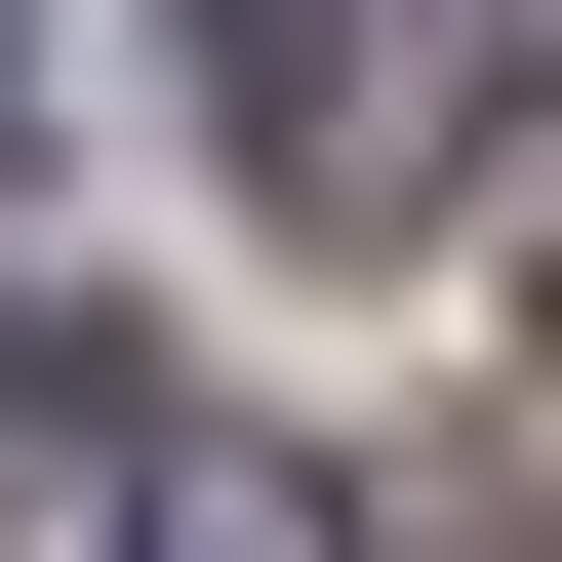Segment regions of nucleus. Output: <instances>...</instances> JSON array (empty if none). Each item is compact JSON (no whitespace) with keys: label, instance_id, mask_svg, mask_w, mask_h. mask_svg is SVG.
<instances>
[{"label":"nucleus","instance_id":"nucleus-2","mask_svg":"<svg viewBox=\"0 0 562 562\" xmlns=\"http://www.w3.org/2000/svg\"><path fill=\"white\" fill-rule=\"evenodd\" d=\"M121 562H362V522H322L281 442H161V482H121Z\"/></svg>","mask_w":562,"mask_h":562},{"label":"nucleus","instance_id":"nucleus-1","mask_svg":"<svg viewBox=\"0 0 562 562\" xmlns=\"http://www.w3.org/2000/svg\"><path fill=\"white\" fill-rule=\"evenodd\" d=\"M522 81H562V0H201V121L281 241H442Z\"/></svg>","mask_w":562,"mask_h":562}]
</instances>
